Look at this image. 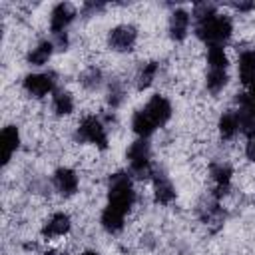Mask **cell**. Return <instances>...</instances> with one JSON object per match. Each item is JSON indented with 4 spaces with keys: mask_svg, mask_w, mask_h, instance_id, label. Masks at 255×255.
<instances>
[{
    "mask_svg": "<svg viewBox=\"0 0 255 255\" xmlns=\"http://www.w3.org/2000/svg\"><path fill=\"white\" fill-rule=\"evenodd\" d=\"M237 104H239V112L249 114L251 118H255V98L251 94H241L237 96Z\"/></svg>",
    "mask_w": 255,
    "mask_h": 255,
    "instance_id": "484cf974",
    "label": "cell"
},
{
    "mask_svg": "<svg viewBox=\"0 0 255 255\" xmlns=\"http://www.w3.org/2000/svg\"><path fill=\"white\" fill-rule=\"evenodd\" d=\"M207 62H209V68L227 70V56L223 52V46H209V50H207Z\"/></svg>",
    "mask_w": 255,
    "mask_h": 255,
    "instance_id": "603a6c76",
    "label": "cell"
},
{
    "mask_svg": "<svg viewBox=\"0 0 255 255\" xmlns=\"http://www.w3.org/2000/svg\"><path fill=\"white\" fill-rule=\"evenodd\" d=\"M187 30H189V14L181 8L173 10L169 16V36L175 42H179L187 36Z\"/></svg>",
    "mask_w": 255,
    "mask_h": 255,
    "instance_id": "7c38bea8",
    "label": "cell"
},
{
    "mask_svg": "<svg viewBox=\"0 0 255 255\" xmlns=\"http://www.w3.org/2000/svg\"><path fill=\"white\" fill-rule=\"evenodd\" d=\"M215 14H217V8L211 2H199V4L193 6V18H195V22L207 20V18H211Z\"/></svg>",
    "mask_w": 255,
    "mask_h": 255,
    "instance_id": "d4e9b609",
    "label": "cell"
},
{
    "mask_svg": "<svg viewBox=\"0 0 255 255\" xmlns=\"http://www.w3.org/2000/svg\"><path fill=\"white\" fill-rule=\"evenodd\" d=\"M237 131H239V118H237V112H233V110L223 112V116L219 118V133H221V137L231 139Z\"/></svg>",
    "mask_w": 255,
    "mask_h": 255,
    "instance_id": "ac0fdd59",
    "label": "cell"
},
{
    "mask_svg": "<svg viewBox=\"0 0 255 255\" xmlns=\"http://www.w3.org/2000/svg\"><path fill=\"white\" fill-rule=\"evenodd\" d=\"M247 94H251V96H253V98H255V82H253V84H251V86H249V92H247Z\"/></svg>",
    "mask_w": 255,
    "mask_h": 255,
    "instance_id": "4dcf8cb0",
    "label": "cell"
},
{
    "mask_svg": "<svg viewBox=\"0 0 255 255\" xmlns=\"http://www.w3.org/2000/svg\"><path fill=\"white\" fill-rule=\"evenodd\" d=\"M124 96H126V90H124L122 82L112 80L110 86H108V104H110L112 108H118V106L124 102Z\"/></svg>",
    "mask_w": 255,
    "mask_h": 255,
    "instance_id": "cb8c5ba5",
    "label": "cell"
},
{
    "mask_svg": "<svg viewBox=\"0 0 255 255\" xmlns=\"http://www.w3.org/2000/svg\"><path fill=\"white\" fill-rule=\"evenodd\" d=\"M135 40H137V30L133 26H129V24L116 26L110 32V36H108V44L116 52H128V50H131L133 44H135Z\"/></svg>",
    "mask_w": 255,
    "mask_h": 255,
    "instance_id": "5b68a950",
    "label": "cell"
},
{
    "mask_svg": "<svg viewBox=\"0 0 255 255\" xmlns=\"http://www.w3.org/2000/svg\"><path fill=\"white\" fill-rule=\"evenodd\" d=\"M227 84V70H221V68H209L207 72V80H205V86L211 94H219Z\"/></svg>",
    "mask_w": 255,
    "mask_h": 255,
    "instance_id": "d6986e66",
    "label": "cell"
},
{
    "mask_svg": "<svg viewBox=\"0 0 255 255\" xmlns=\"http://www.w3.org/2000/svg\"><path fill=\"white\" fill-rule=\"evenodd\" d=\"M128 163H129V173L143 179V177H153V167H151V149L147 139L139 137L135 139L129 149H128Z\"/></svg>",
    "mask_w": 255,
    "mask_h": 255,
    "instance_id": "3957f363",
    "label": "cell"
},
{
    "mask_svg": "<svg viewBox=\"0 0 255 255\" xmlns=\"http://www.w3.org/2000/svg\"><path fill=\"white\" fill-rule=\"evenodd\" d=\"M131 129L139 135V137H149L157 128H155V124L147 118V114L143 112V110H139V112H135L133 114V118H131Z\"/></svg>",
    "mask_w": 255,
    "mask_h": 255,
    "instance_id": "e0dca14e",
    "label": "cell"
},
{
    "mask_svg": "<svg viewBox=\"0 0 255 255\" xmlns=\"http://www.w3.org/2000/svg\"><path fill=\"white\" fill-rule=\"evenodd\" d=\"M68 231H70V217L66 213H54L48 219V223L44 225L42 235L50 239V237H60V235H64Z\"/></svg>",
    "mask_w": 255,
    "mask_h": 255,
    "instance_id": "5bb4252c",
    "label": "cell"
},
{
    "mask_svg": "<svg viewBox=\"0 0 255 255\" xmlns=\"http://www.w3.org/2000/svg\"><path fill=\"white\" fill-rule=\"evenodd\" d=\"M20 145V131L16 126H6L2 129V135H0V147H2V163L6 165L12 157V153L18 149Z\"/></svg>",
    "mask_w": 255,
    "mask_h": 255,
    "instance_id": "8fae6325",
    "label": "cell"
},
{
    "mask_svg": "<svg viewBox=\"0 0 255 255\" xmlns=\"http://www.w3.org/2000/svg\"><path fill=\"white\" fill-rule=\"evenodd\" d=\"M153 195H155V201L157 203H171L175 199V189L169 181V177L165 173H159V171H153Z\"/></svg>",
    "mask_w": 255,
    "mask_h": 255,
    "instance_id": "30bf717a",
    "label": "cell"
},
{
    "mask_svg": "<svg viewBox=\"0 0 255 255\" xmlns=\"http://www.w3.org/2000/svg\"><path fill=\"white\" fill-rule=\"evenodd\" d=\"M52 108H54V112H56L58 116H68V114H72V110H74V100H72V96H70L68 92L58 90V92H54Z\"/></svg>",
    "mask_w": 255,
    "mask_h": 255,
    "instance_id": "ffe728a7",
    "label": "cell"
},
{
    "mask_svg": "<svg viewBox=\"0 0 255 255\" xmlns=\"http://www.w3.org/2000/svg\"><path fill=\"white\" fill-rule=\"evenodd\" d=\"M157 70H159V64L157 62H147L141 66L139 74H137V90H145L151 86V82L155 80L157 76Z\"/></svg>",
    "mask_w": 255,
    "mask_h": 255,
    "instance_id": "44dd1931",
    "label": "cell"
},
{
    "mask_svg": "<svg viewBox=\"0 0 255 255\" xmlns=\"http://www.w3.org/2000/svg\"><path fill=\"white\" fill-rule=\"evenodd\" d=\"M233 8L239 10V12H249V10L255 8V4L253 2H237V4H233Z\"/></svg>",
    "mask_w": 255,
    "mask_h": 255,
    "instance_id": "f546056e",
    "label": "cell"
},
{
    "mask_svg": "<svg viewBox=\"0 0 255 255\" xmlns=\"http://www.w3.org/2000/svg\"><path fill=\"white\" fill-rule=\"evenodd\" d=\"M141 110H143V112L147 114V118L155 124V128L163 126V124L171 118V104H169L163 96H159V94L151 96V98H149V102H147Z\"/></svg>",
    "mask_w": 255,
    "mask_h": 255,
    "instance_id": "52a82bcc",
    "label": "cell"
},
{
    "mask_svg": "<svg viewBox=\"0 0 255 255\" xmlns=\"http://www.w3.org/2000/svg\"><path fill=\"white\" fill-rule=\"evenodd\" d=\"M239 78L249 88L255 82V50H243L239 56Z\"/></svg>",
    "mask_w": 255,
    "mask_h": 255,
    "instance_id": "9a60e30c",
    "label": "cell"
},
{
    "mask_svg": "<svg viewBox=\"0 0 255 255\" xmlns=\"http://www.w3.org/2000/svg\"><path fill=\"white\" fill-rule=\"evenodd\" d=\"M102 80H104V76H102V70H98V68H88L82 76H80V82H82V86L84 88H88V90H98L100 86H102Z\"/></svg>",
    "mask_w": 255,
    "mask_h": 255,
    "instance_id": "7402d4cb",
    "label": "cell"
},
{
    "mask_svg": "<svg viewBox=\"0 0 255 255\" xmlns=\"http://www.w3.org/2000/svg\"><path fill=\"white\" fill-rule=\"evenodd\" d=\"M54 46L58 48V50H66L68 48V44H70V40H68V34L66 32H58V34H54Z\"/></svg>",
    "mask_w": 255,
    "mask_h": 255,
    "instance_id": "4316f807",
    "label": "cell"
},
{
    "mask_svg": "<svg viewBox=\"0 0 255 255\" xmlns=\"http://www.w3.org/2000/svg\"><path fill=\"white\" fill-rule=\"evenodd\" d=\"M245 153H247V157L255 163V135L253 137H249V141H247V147H245Z\"/></svg>",
    "mask_w": 255,
    "mask_h": 255,
    "instance_id": "f1b7e54d",
    "label": "cell"
},
{
    "mask_svg": "<svg viewBox=\"0 0 255 255\" xmlns=\"http://www.w3.org/2000/svg\"><path fill=\"white\" fill-rule=\"evenodd\" d=\"M52 183H54L56 191L60 195H64V197H70V195H74L78 191V175L70 167L56 169L54 175H52Z\"/></svg>",
    "mask_w": 255,
    "mask_h": 255,
    "instance_id": "ba28073f",
    "label": "cell"
},
{
    "mask_svg": "<svg viewBox=\"0 0 255 255\" xmlns=\"http://www.w3.org/2000/svg\"><path fill=\"white\" fill-rule=\"evenodd\" d=\"M233 32V24L227 16L215 14L207 20L195 22V36L207 46H223Z\"/></svg>",
    "mask_w": 255,
    "mask_h": 255,
    "instance_id": "7a4b0ae2",
    "label": "cell"
},
{
    "mask_svg": "<svg viewBox=\"0 0 255 255\" xmlns=\"http://www.w3.org/2000/svg\"><path fill=\"white\" fill-rule=\"evenodd\" d=\"M102 8H104L102 2H86V4H84V14L90 16L92 12H98V10H102Z\"/></svg>",
    "mask_w": 255,
    "mask_h": 255,
    "instance_id": "83f0119b",
    "label": "cell"
},
{
    "mask_svg": "<svg viewBox=\"0 0 255 255\" xmlns=\"http://www.w3.org/2000/svg\"><path fill=\"white\" fill-rule=\"evenodd\" d=\"M80 255H98L96 251H84V253H80Z\"/></svg>",
    "mask_w": 255,
    "mask_h": 255,
    "instance_id": "1f68e13d",
    "label": "cell"
},
{
    "mask_svg": "<svg viewBox=\"0 0 255 255\" xmlns=\"http://www.w3.org/2000/svg\"><path fill=\"white\" fill-rule=\"evenodd\" d=\"M135 201V191L128 173L118 171L110 177L108 205L102 211V227L110 233H118L124 229V219Z\"/></svg>",
    "mask_w": 255,
    "mask_h": 255,
    "instance_id": "6da1fadb",
    "label": "cell"
},
{
    "mask_svg": "<svg viewBox=\"0 0 255 255\" xmlns=\"http://www.w3.org/2000/svg\"><path fill=\"white\" fill-rule=\"evenodd\" d=\"M76 139L78 141H84V143H94L100 149H106L108 147L106 128L100 122V118H96V116H88V118H84L80 122L78 129H76Z\"/></svg>",
    "mask_w": 255,
    "mask_h": 255,
    "instance_id": "277c9868",
    "label": "cell"
},
{
    "mask_svg": "<svg viewBox=\"0 0 255 255\" xmlns=\"http://www.w3.org/2000/svg\"><path fill=\"white\" fill-rule=\"evenodd\" d=\"M54 74H28L22 82L26 94H30L32 98H44L48 94L54 92Z\"/></svg>",
    "mask_w": 255,
    "mask_h": 255,
    "instance_id": "8992f818",
    "label": "cell"
},
{
    "mask_svg": "<svg viewBox=\"0 0 255 255\" xmlns=\"http://www.w3.org/2000/svg\"><path fill=\"white\" fill-rule=\"evenodd\" d=\"M211 177L215 183V201L227 193L229 183H231V167L225 163H215L211 165Z\"/></svg>",
    "mask_w": 255,
    "mask_h": 255,
    "instance_id": "4fadbf2b",
    "label": "cell"
},
{
    "mask_svg": "<svg viewBox=\"0 0 255 255\" xmlns=\"http://www.w3.org/2000/svg\"><path fill=\"white\" fill-rule=\"evenodd\" d=\"M54 42L52 40H42L36 48H32V52L28 54V62L32 64V66H44L48 60H50V56H52V52H54Z\"/></svg>",
    "mask_w": 255,
    "mask_h": 255,
    "instance_id": "2e32d148",
    "label": "cell"
},
{
    "mask_svg": "<svg viewBox=\"0 0 255 255\" xmlns=\"http://www.w3.org/2000/svg\"><path fill=\"white\" fill-rule=\"evenodd\" d=\"M76 18V8L68 2H60L54 6L52 14H50V28L54 34L58 32H66V28L72 24V20Z\"/></svg>",
    "mask_w": 255,
    "mask_h": 255,
    "instance_id": "9c48e42d",
    "label": "cell"
}]
</instances>
